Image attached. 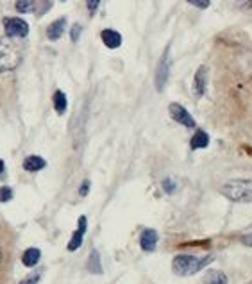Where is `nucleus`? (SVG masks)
I'll use <instances>...</instances> for the list:
<instances>
[{
  "label": "nucleus",
  "instance_id": "12",
  "mask_svg": "<svg viewBox=\"0 0 252 284\" xmlns=\"http://www.w3.org/2000/svg\"><path fill=\"white\" fill-rule=\"evenodd\" d=\"M208 145H209V136H208V132L202 131V129H199V131L195 132L193 136H191V141H190L191 150L206 149Z\"/></svg>",
  "mask_w": 252,
  "mask_h": 284
},
{
  "label": "nucleus",
  "instance_id": "24",
  "mask_svg": "<svg viewBox=\"0 0 252 284\" xmlns=\"http://www.w3.org/2000/svg\"><path fill=\"white\" fill-rule=\"evenodd\" d=\"M190 4H193V6H197L199 9H206V8H209V0H188Z\"/></svg>",
  "mask_w": 252,
  "mask_h": 284
},
{
  "label": "nucleus",
  "instance_id": "4",
  "mask_svg": "<svg viewBox=\"0 0 252 284\" xmlns=\"http://www.w3.org/2000/svg\"><path fill=\"white\" fill-rule=\"evenodd\" d=\"M168 77H170V48L166 47V50L163 52L159 63H157L156 77H154V82H156L157 91L164 90V86H166V82H168Z\"/></svg>",
  "mask_w": 252,
  "mask_h": 284
},
{
  "label": "nucleus",
  "instance_id": "29",
  "mask_svg": "<svg viewBox=\"0 0 252 284\" xmlns=\"http://www.w3.org/2000/svg\"><path fill=\"white\" fill-rule=\"evenodd\" d=\"M0 265H2V248H0Z\"/></svg>",
  "mask_w": 252,
  "mask_h": 284
},
{
  "label": "nucleus",
  "instance_id": "23",
  "mask_svg": "<svg viewBox=\"0 0 252 284\" xmlns=\"http://www.w3.org/2000/svg\"><path fill=\"white\" fill-rule=\"evenodd\" d=\"M40 282V273H33V275L25 277L20 284H38Z\"/></svg>",
  "mask_w": 252,
  "mask_h": 284
},
{
  "label": "nucleus",
  "instance_id": "2",
  "mask_svg": "<svg viewBox=\"0 0 252 284\" xmlns=\"http://www.w3.org/2000/svg\"><path fill=\"white\" fill-rule=\"evenodd\" d=\"M213 261V255H206V258H197V255H188V254H181L176 255L172 261V270L176 275L186 277V275H193V273L201 272L206 265Z\"/></svg>",
  "mask_w": 252,
  "mask_h": 284
},
{
  "label": "nucleus",
  "instance_id": "10",
  "mask_svg": "<svg viewBox=\"0 0 252 284\" xmlns=\"http://www.w3.org/2000/svg\"><path fill=\"white\" fill-rule=\"evenodd\" d=\"M100 38H102L104 45H106L107 48H118L122 45V34L113 29H104L102 33H100Z\"/></svg>",
  "mask_w": 252,
  "mask_h": 284
},
{
  "label": "nucleus",
  "instance_id": "6",
  "mask_svg": "<svg viewBox=\"0 0 252 284\" xmlns=\"http://www.w3.org/2000/svg\"><path fill=\"white\" fill-rule=\"evenodd\" d=\"M168 111H170V117H172L174 120L177 122V124L184 125V127H190V129H193V127H195V120H193V117H191V115L188 113L186 107H183V106H181V104L172 102V104H170V106H168Z\"/></svg>",
  "mask_w": 252,
  "mask_h": 284
},
{
  "label": "nucleus",
  "instance_id": "28",
  "mask_svg": "<svg viewBox=\"0 0 252 284\" xmlns=\"http://www.w3.org/2000/svg\"><path fill=\"white\" fill-rule=\"evenodd\" d=\"M2 172H4V161L0 159V174H2Z\"/></svg>",
  "mask_w": 252,
  "mask_h": 284
},
{
  "label": "nucleus",
  "instance_id": "18",
  "mask_svg": "<svg viewBox=\"0 0 252 284\" xmlns=\"http://www.w3.org/2000/svg\"><path fill=\"white\" fill-rule=\"evenodd\" d=\"M15 8L18 13H33L36 4H34V0H16Z\"/></svg>",
  "mask_w": 252,
  "mask_h": 284
},
{
  "label": "nucleus",
  "instance_id": "22",
  "mask_svg": "<svg viewBox=\"0 0 252 284\" xmlns=\"http://www.w3.org/2000/svg\"><path fill=\"white\" fill-rule=\"evenodd\" d=\"M99 4H100V0H86V6H88L90 15H93V13L99 9Z\"/></svg>",
  "mask_w": 252,
  "mask_h": 284
},
{
  "label": "nucleus",
  "instance_id": "7",
  "mask_svg": "<svg viewBox=\"0 0 252 284\" xmlns=\"http://www.w3.org/2000/svg\"><path fill=\"white\" fill-rule=\"evenodd\" d=\"M206 88H208V68H206V66H201L193 77L195 97H202V95L206 93Z\"/></svg>",
  "mask_w": 252,
  "mask_h": 284
},
{
  "label": "nucleus",
  "instance_id": "21",
  "mask_svg": "<svg viewBox=\"0 0 252 284\" xmlns=\"http://www.w3.org/2000/svg\"><path fill=\"white\" fill-rule=\"evenodd\" d=\"M80 33H82V27L79 25V23H75V25L70 29V38H72V41H77L80 36Z\"/></svg>",
  "mask_w": 252,
  "mask_h": 284
},
{
  "label": "nucleus",
  "instance_id": "19",
  "mask_svg": "<svg viewBox=\"0 0 252 284\" xmlns=\"http://www.w3.org/2000/svg\"><path fill=\"white\" fill-rule=\"evenodd\" d=\"M13 198V189L9 186H2L0 188V202H9Z\"/></svg>",
  "mask_w": 252,
  "mask_h": 284
},
{
  "label": "nucleus",
  "instance_id": "20",
  "mask_svg": "<svg viewBox=\"0 0 252 284\" xmlns=\"http://www.w3.org/2000/svg\"><path fill=\"white\" fill-rule=\"evenodd\" d=\"M163 189L166 191V193H174V191H176V182H174L172 179H164Z\"/></svg>",
  "mask_w": 252,
  "mask_h": 284
},
{
  "label": "nucleus",
  "instance_id": "1",
  "mask_svg": "<svg viewBox=\"0 0 252 284\" xmlns=\"http://www.w3.org/2000/svg\"><path fill=\"white\" fill-rule=\"evenodd\" d=\"M220 193L233 202H252V179H233L220 186Z\"/></svg>",
  "mask_w": 252,
  "mask_h": 284
},
{
  "label": "nucleus",
  "instance_id": "26",
  "mask_svg": "<svg viewBox=\"0 0 252 284\" xmlns=\"http://www.w3.org/2000/svg\"><path fill=\"white\" fill-rule=\"evenodd\" d=\"M241 243L247 245V247H252V233L250 234H245V236L241 238Z\"/></svg>",
  "mask_w": 252,
  "mask_h": 284
},
{
  "label": "nucleus",
  "instance_id": "8",
  "mask_svg": "<svg viewBox=\"0 0 252 284\" xmlns=\"http://www.w3.org/2000/svg\"><path fill=\"white\" fill-rule=\"evenodd\" d=\"M86 227H88L86 216H80V218H79V227H77V231L73 233L72 240L68 241V250L70 252H75L77 248L82 245V238H84V233H86Z\"/></svg>",
  "mask_w": 252,
  "mask_h": 284
},
{
  "label": "nucleus",
  "instance_id": "11",
  "mask_svg": "<svg viewBox=\"0 0 252 284\" xmlns=\"http://www.w3.org/2000/svg\"><path fill=\"white\" fill-rule=\"evenodd\" d=\"M65 27H66V20L58 18L55 22H52L50 25L47 27V38L50 41H58L59 38L63 36V33H65Z\"/></svg>",
  "mask_w": 252,
  "mask_h": 284
},
{
  "label": "nucleus",
  "instance_id": "15",
  "mask_svg": "<svg viewBox=\"0 0 252 284\" xmlns=\"http://www.w3.org/2000/svg\"><path fill=\"white\" fill-rule=\"evenodd\" d=\"M40 258H41V252L38 250V248H27V250L23 252V255H22V263L31 268V266L38 265Z\"/></svg>",
  "mask_w": 252,
  "mask_h": 284
},
{
  "label": "nucleus",
  "instance_id": "27",
  "mask_svg": "<svg viewBox=\"0 0 252 284\" xmlns=\"http://www.w3.org/2000/svg\"><path fill=\"white\" fill-rule=\"evenodd\" d=\"M240 6H241V8H250L252 0H240Z\"/></svg>",
  "mask_w": 252,
  "mask_h": 284
},
{
  "label": "nucleus",
  "instance_id": "16",
  "mask_svg": "<svg viewBox=\"0 0 252 284\" xmlns=\"http://www.w3.org/2000/svg\"><path fill=\"white\" fill-rule=\"evenodd\" d=\"M52 102H54V107L59 115H63L66 111V106H68V100H66V95L63 93L61 90H58L52 97Z\"/></svg>",
  "mask_w": 252,
  "mask_h": 284
},
{
  "label": "nucleus",
  "instance_id": "9",
  "mask_svg": "<svg viewBox=\"0 0 252 284\" xmlns=\"http://www.w3.org/2000/svg\"><path fill=\"white\" fill-rule=\"evenodd\" d=\"M139 245L145 252H152L157 245V233L154 229H145L139 238Z\"/></svg>",
  "mask_w": 252,
  "mask_h": 284
},
{
  "label": "nucleus",
  "instance_id": "3",
  "mask_svg": "<svg viewBox=\"0 0 252 284\" xmlns=\"http://www.w3.org/2000/svg\"><path fill=\"white\" fill-rule=\"evenodd\" d=\"M22 63V48L11 38L0 40V72L15 70Z\"/></svg>",
  "mask_w": 252,
  "mask_h": 284
},
{
  "label": "nucleus",
  "instance_id": "13",
  "mask_svg": "<svg viewBox=\"0 0 252 284\" xmlns=\"http://www.w3.org/2000/svg\"><path fill=\"white\" fill-rule=\"evenodd\" d=\"M45 159L40 156H29L23 159V168H25L27 172H40L45 168Z\"/></svg>",
  "mask_w": 252,
  "mask_h": 284
},
{
  "label": "nucleus",
  "instance_id": "25",
  "mask_svg": "<svg viewBox=\"0 0 252 284\" xmlns=\"http://www.w3.org/2000/svg\"><path fill=\"white\" fill-rule=\"evenodd\" d=\"M88 189H90V181H84V184L79 188L80 197H86V195H88Z\"/></svg>",
  "mask_w": 252,
  "mask_h": 284
},
{
  "label": "nucleus",
  "instance_id": "14",
  "mask_svg": "<svg viewBox=\"0 0 252 284\" xmlns=\"http://www.w3.org/2000/svg\"><path fill=\"white\" fill-rule=\"evenodd\" d=\"M204 284H227V275L220 270H211L204 275Z\"/></svg>",
  "mask_w": 252,
  "mask_h": 284
},
{
  "label": "nucleus",
  "instance_id": "5",
  "mask_svg": "<svg viewBox=\"0 0 252 284\" xmlns=\"http://www.w3.org/2000/svg\"><path fill=\"white\" fill-rule=\"evenodd\" d=\"M6 38H25L29 34V23L22 18H6L4 20Z\"/></svg>",
  "mask_w": 252,
  "mask_h": 284
},
{
  "label": "nucleus",
  "instance_id": "17",
  "mask_svg": "<svg viewBox=\"0 0 252 284\" xmlns=\"http://www.w3.org/2000/svg\"><path fill=\"white\" fill-rule=\"evenodd\" d=\"M88 270L92 273H102V266H100V255L97 250H92L88 259Z\"/></svg>",
  "mask_w": 252,
  "mask_h": 284
}]
</instances>
